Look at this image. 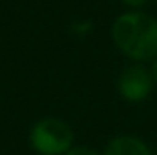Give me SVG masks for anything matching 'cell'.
Here are the masks:
<instances>
[{
  "label": "cell",
  "instance_id": "2",
  "mask_svg": "<svg viewBox=\"0 0 157 155\" xmlns=\"http://www.w3.org/2000/svg\"><path fill=\"white\" fill-rule=\"evenodd\" d=\"M28 141L37 155H64L75 146V131L64 119L44 117L31 126Z\"/></svg>",
  "mask_w": 157,
  "mask_h": 155
},
{
  "label": "cell",
  "instance_id": "7",
  "mask_svg": "<svg viewBox=\"0 0 157 155\" xmlns=\"http://www.w3.org/2000/svg\"><path fill=\"white\" fill-rule=\"evenodd\" d=\"M150 73H152V77H154V82H155V86H157V57L150 62Z\"/></svg>",
  "mask_w": 157,
  "mask_h": 155
},
{
  "label": "cell",
  "instance_id": "1",
  "mask_svg": "<svg viewBox=\"0 0 157 155\" xmlns=\"http://www.w3.org/2000/svg\"><path fill=\"white\" fill-rule=\"evenodd\" d=\"M117 51L130 62L146 64L157 57V18L143 9H126L110 28Z\"/></svg>",
  "mask_w": 157,
  "mask_h": 155
},
{
  "label": "cell",
  "instance_id": "8",
  "mask_svg": "<svg viewBox=\"0 0 157 155\" xmlns=\"http://www.w3.org/2000/svg\"><path fill=\"white\" fill-rule=\"evenodd\" d=\"M155 155H157V153H155Z\"/></svg>",
  "mask_w": 157,
  "mask_h": 155
},
{
  "label": "cell",
  "instance_id": "4",
  "mask_svg": "<svg viewBox=\"0 0 157 155\" xmlns=\"http://www.w3.org/2000/svg\"><path fill=\"white\" fill-rule=\"evenodd\" d=\"M102 155H154L150 146L137 135L122 133L110 139V142L104 146Z\"/></svg>",
  "mask_w": 157,
  "mask_h": 155
},
{
  "label": "cell",
  "instance_id": "3",
  "mask_svg": "<svg viewBox=\"0 0 157 155\" xmlns=\"http://www.w3.org/2000/svg\"><path fill=\"white\" fill-rule=\"evenodd\" d=\"M155 88L154 77L146 64L130 62L121 70L117 77V93L119 97L130 104H137L146 100Z\"/></svg>",
  "mask_w": 157,
  "mask_h": 155
},
{
  "label": "cell",
  "instance_id": "5",
  "mask_svg": "<svg viewBox=\"0 0 157 155\" xmlns=\"http://www.w3.org/2000/svg\"><path fill=\"white\" fill-rule=\"evenodd\" d=\"M64 155H102V153L97 152L91 146H73L70 152H66Z\"/></svg>",
  "mask_w": 157,
  "mask_h": 155
},
{
  "label": "cell",
  "instance_id": "6",
  "mask_svg": "<svg viewBox=\"0 0 157 155\" xmlns=\"http://www.w3.org/2000/svg\"><path fill=\"white\" fill-rule=\"evenodd\" d=\"M150 0H121L122 6H126L128 9H143Z\"/></svg>",
  "mask_w": 157,
  "mask_h": 155
}]
</instances>
